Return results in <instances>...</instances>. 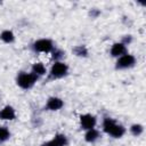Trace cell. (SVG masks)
Wrapping results in <instances>:
<instances>
[{
  "mask_svg": "<svg viewBox=\"0 0 146 146\" xmlns=\"http://www.w3.org/2000/svg\"><path fill=\"white\" fill-rule=\"evenodd\" d=\"M62 106H63V102L59 98H55V97L50 98L48 100V103H47V107L49 110H51V111H56V110L60 108Z\"/></svg>",
  "mask_w": 146,
  "mask_h": 146,
  "instance_id": "obj_8",
  "label": "cell"
},
{
  "mask_svg": "<svg viewBox=\"0 0 146 146\" xmlns=\"http://www.w3.org/2000/svg\"><path fill=\"white\" fill-rule=\"evenodd\" d=\"M42 146H59V145L57 144V141H56L55 139H52L51 141H48V143H46V144H43Z\"/></svg>",
  "mask_w": 146,
  "mask_h": 146,
  "instance_id": "obj_16",
  "label": "cell"
},
{
  "mask_svg": "<svg viewBox=\"0 0 146 146\" xmlns=\"http://www.w3.org/2000/svg\"><path fill=\"white\" fill-rule=\"evenodd\" d=\"M104 130H105L107 133H110V135H112L113 137H116V138L121 137V136L124 133L123 127L117 125V124H116L113 120H111V119H106V120L104 121Z\"/></svg>",
  "mask_w": 146,
  "mask_h": 146,
  "instance_id": "obj_1",
  "label": "cell"
},
{
  "mask_svg": "<svg viewBox=\"0 0 146 146\" xmlns=\"http://www.w3.org/2000/svg\"><path fill=\"white\" fill-rule=\"evenodd\" d=\"M73 51L75 52V55H76V56H87V54H88V51H87L86 47H83V46L75 47Z\"/></svg>",
  "mask_w": 146,
  "mask_h": 146,
  "instance_id": "obj_13",
  "label": "cell"
},
{
  "mask_svg": "<svg viewBox=\"0 0 146 146\" xmlns=\"http://www.w3.org/2000/svg\"><path fill=\"white\" fill-rule=\"evenodd\" d=\"M135 63V57L131 56V55H124L122 56L119 60H117V67H129V66H132Z\"/></svg>",
  "mask_w": 146,
  "mask_h": 146,
  "instance_id": "obj_6",
  "label": "cell"
},
{
  "mask_svg": "<svg viewBox=\"0 0 146 146\" xmlns=\"http://www.w3.org/2000/svg\"><path fill=\"white\" fill-rule=\"evenodd\" d=\"M1 39L5 41V42H11L14 40V34L13 32L10 31H3L1 33Z\"/></svg>",
  "mask_w": 146,
  "mask_h": 146,
  "instance_id": "obj_12",
  "label": "cell"
},
{
  "mask_svg": "<svg viewBox=\"0 0 146 146\" xmlns=\"http://www.w3.org/2000/svg\"><path fill=\"white\" fill-rule=\"evenodd\" d=\"M66 71H67V66L64 63L57 62L51 67V75L55 78H59V76H63L66 73Z\"/></svg>",
  "mask_w": 146,
  "mask_h": 146,
  "instance_id": "obj_4",
  "label": "cell"
},
{
  "mask_svg": "<svg viewBox=\"0 0 146 146\" xmlns=\"http://www.w3.org/2000/svg\"><path fill=\"white\" fill-rule=\"evenodd\" d=\"M34 49L36 51H44V52H48L52 49V43L50 40H46V39H41V40H38L35 43H34Z\"/></svg>",
  "mask_w": 146,
  "mask_h": 146,
  "instance_id": "obj_3",
  "label": "cell"
},
{
  "mask_svg": "<svg viewBox=\"0 0 146 146\" xmlns=\"http://www.w3.org/2000/svg\"><path fill=\"white\" fill-rule=\"evenodd\" d=\"M14 117H15V112H14L13 107H10V106H6L0 112V119H2V120H13Z\"/></svg>",
  "mask_w": 146,
  "mask_h": 146,
  "instance_id": "obj_7",
  "label": "cell"
},
{
  "mask_svg": "<svg viewBox=\"0 0 146 146\" xmlns=\"http://www.w3.org/2000/svg\"><path fill=\"white\" fill-rule=\"evenodd\" d=\"M131 41V38H125L124 39V42H130Z\"/></svg>",
  "mask_w": 146,
  "mask_h": 146,
  "instance_id": "obj_18",
  "label": "cell"
},
{
  "mask_svg": "<svg viewBox=\"0 0 146 146\" xmlns=\"http://www.w3.org/2000/svg\"><path fill=\"white\" fill-rule=\"evenodd\" d=\"M36 80V75L35 74H27V73H23L18 76L17 79V83L22 87V88H30L31 86H33V83Z\"/></svg>",
  "mask_w": 146,
  "mask_h": 146,
  "instance_id": "obj_2",
  "label": "cell"
},
{
  "mask_svg": "<svg viewBox=\"0 0 146 146\" xmlns=\"http://www.w3.org/2000/svg\"><path fill=\"white\" fill-rule=\"evenodd\" d=\"M124 52H125V47L123 43H115L111 50L112 56H119V55H122Z\"/></svg>",
  "mask_w": 146,
  "mask_h": 146,
  "instance_id": "obj_9",
  "label": "cell"
},
{
  "mask_svg": "<svg viewBox=\"0 0 146 146\" xmlns=\"http://www.w3.org/2000/svg\"><path fill=\"white\" fill-rule=\"evenodd\" d=\"M64 54H63V51H60V50H57V51H55L54 52V58H59V57H62Z\"/></svg>",
  "mask_w": 146,
  "mask_h": 146,
  "instance_id": "obj_17",
  "label": "cell"
},
{
  "mask_svg": "<svg viewBox=\"0 0 146 146\" xmlns=\"http://www.w3.org/2000/svg\"><path fill=\"white\" fill-rule=\"evenodd\" d=\"M98 137V132L95 130V129H90L87 133H86V140L87 141H94L96 140Z\"/></svg>",
  "mask_w": 146,
  "mask_h": 146,
  "instance_id": "obj_11",
  "label": "cell"
},
{
  "mask_svg": "<svg viewBox=\"0 0 146 146\" xmlns=\"http://www.w3.org/2000/svg\"><path fill=\"white\" fill-rule=\"evenodd\" d=\"M131 132L135 135V136H139L141 132H143V127L140 124H133L131 128H130Z\"/></svg>",
  "mask_w": 146,
  "mask_h": 146,
  "instance_id": "obj_14",
  "label": "cell"
},
{
  "mask_svg": "<svg viewBox=\"0 0 146 146\" xmlns=\"http://www.w3.org/2000/svg\"><path fill=\"white\" fill-rule=\"evenodd\" d=\"M33 74H39V75H42V74H44V72H46V68H44V66L41 64V63H36V64H34L33 65Z\"/></svg>",
  "mask_w": 146,
  "mask_h": 146,
  "instance_id": "obj_10",
  "label": "cell"
},
{
  "mask_svg": "<svg viewBox=\"0 0 146 146\" xmlns=\"http://www.w3.org/2000/svg\"><path fill=\"white\" fill-rule=\"evenodd\" d=\"M80 120H81V125H82L83 129H89L90 130V129L94 128V125L96 123V119L92 115H90V114L81 115Z\"/></svg>",
  "mask_w": 146,
  "mask_h": 146,
  "instance_id": "obj_5",
  "label": "cell"
},
{
  "mask_svg": "<svg viewBox=\"0 0 146 146\" xmlns=\"http://www.w3.org/2000/svg\"><path fill=\"white\" fill-rule=\"evenodd\" d=\"M8 137H9V131L6 128H0V141L8 139Z\"/></svg>",
  "mask_w": 146,
  "mask_h": 146,
  "instance_id": "obj_15",
  "label": "cell"
}]
</instances>
